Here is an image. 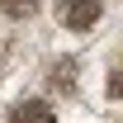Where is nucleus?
<instances>
[{"mask_svg": "<svg viewBox=\"0 0 123 123\" xmlns=\"http://www.w3.org/2000/svg\"><path fill=\"white\" fill-rule=\"evenodd\" d=\"M109 95H114V99H123V76H109Z\"/></svg>", "mask_w": 123, "mask_h": 123, "instance_id": "nucleus-4", "label": "nucleus"}, {"mask_svg": "<svg viewBox=\"0 0 123 123\" xmlns=\"http://www.w3.org/2000/svg\"><path fill=\"white\" fill-rule=\"evenodd\" d=\"M62 24H66V29H95V24H99V0H66V5H62Z\"/></svg>", "mask_w": 123, "mask_h": 123, "instance_id": "nucleus-1", "label": "nucleus"}, {"mask_svg": "<svg viewBox=\"0 0 123 123\" xmlns=\"http://www.w3.org/2000/svg\"><path fill=\"white\" fill-rule=\"evenodd\" d=\"M33 10H38V0H0V14H10V19H29Z\"/></svg>", "mask_w": 123, "mask_h": 123, "instance_id": "nucleus-3", "label": "nucleus"}, {"mask_svg": "<svg viewBox=\"0 0 123 123\" xmlns=\"http://www.w3.org/2000/svg\"><path fill=\"white\" fill-rule=\"evenodd\" d=\"M5 123H57V118H52V109H47L43 99H24V104L10 109V118H5Z\"/></svg>", "mask_w": 123, "mask_h": 123, "instance_id": "nucleus-2", "label": "nucleus"}]
</instances>
